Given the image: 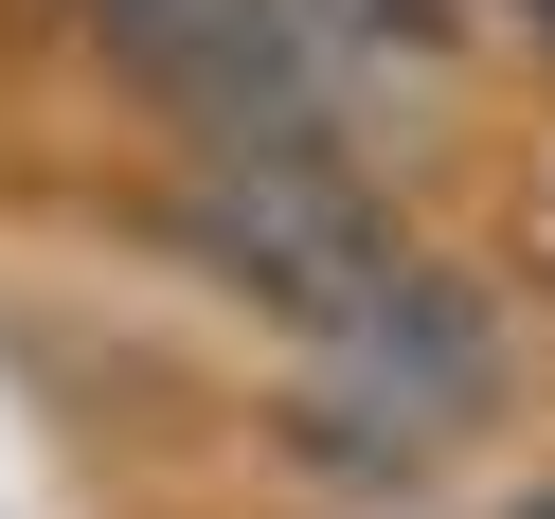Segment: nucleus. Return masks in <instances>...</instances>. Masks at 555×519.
<instances>
[{"label":"nucleus","mask_w":555,"mask_h":519,"mask_svg":"<svg viewBox=\"0 0 555 519\" xmlns=\"http://www.w3.org/2000/svg\"><path fill=\"white\" fill-rule=\"evenodd\" d=\"M180 251L216 269L233 304H269V323H323L412 233H395V197H376L359 144H197L180 161Z\"/></svg>","instance_id":"1"},{"label":"nucleus","mask_w":555,"mask_h":519,"mask_svg":"<svg viewBox=\"0 0 555 519\" xmlns=\"http://www.w3.org/2000/svg\"><path fill=\"white\" fill-rule=\"evenodd\" d=\"M73 18H90V37H108L126 73L162 90V73H180V54H197V37H216V18H233V0H73Z\"/></svg>","instance_id":"3"},{"label":"nucleus","mask_w":555,"mask_h":519,"mask_svg":"<svg viewBox=\"0 0 555 519\" xmlns=\"http://www.w3.org/2000/svg\"><path fill=\"white\" fill-rule=\"evenodd\" d=\"M305 18H323L359 73H448V54H466V0H305Z\"/></svg>","instance_id":"2"}]
</instances>
